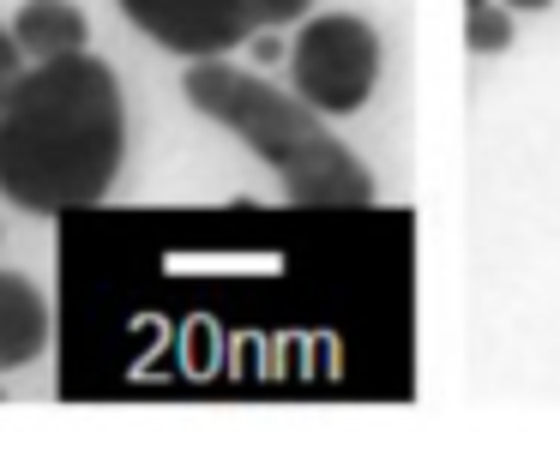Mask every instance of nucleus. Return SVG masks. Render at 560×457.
<instances>
[{"label": "nucleus", "instance_id": "nucleus-1", "mask_svg": "<svg viewBox=\"0 0 560 457\" xmlns=\"http://www.w3.org/2000/svg\"><path fill=\"white\" fill-rule=\"evenodd\" d=\"M127 156V103L109 60H37L0 108V199L31 216L109 199Z\"/></svg>", "mask_w": 560, "mask_h": 457}, {"label": "nucleus", "instance_id": "nucleus-5", "mask_svg": "<svg viewBox=\"0 0 560 457\" xmlns=\"http://www.w3.org/2000/svg\"><path fill=\"white\" fill-rule=\"evenodd\" d=\"M49 349V295L31 277L0 271V373L31 367Z\"/></svg>", "mask_w": 560, "mask_h": 457}, {"label": "nucleus", "instance_id": "nucleus-2", "mask_svg": "<svg viewBox=\"0 0 560 457\" xmlns=\"http://www.w3.org/2000/svg\"><path fill=\"white\" fill-rule=\"evenodd\" d=\"M182 91L199 115L218 120L223 132H235L278 175L290 204H368L374 199L368 163L319 120L314 103H302V96L278 91V84L254 79L242 67H223V60L187 67Z\"/></svg>", "mask_w": 560, "mask_h": 457}, {"label": "nucleus", "instance_id": "nucleus-8", "mask_svg": "<svg viewBox=\"0 0 560 457\" xmlns=\"http://www.w3.org/2000/svg\"><path fill=\"white\" fill-rule=\"evenodd\" d=\"M25 48H19L13 24H0V108H7V96L19 91V79H25Z\"/></svg>", "mask_w": 560, "mask_h": 457}, {"label": "nucleus", "instance_id": "nucleus-3", "mask_svg": "<svg viewBox=\"0 0 560 457\" xmlns=\"http://www.w3.org/2000/svg\"><path fill=\"white\" fill-rule=\"evenodd\" d=\"M295 96L319 115H355L380 84V36L355 12H319L290 43Z\"/></svg>", "mask_w": 560, "mask_h": 457}, {"label": "nucleus", "instance_id": "nucleus-10", "mask_svg": "<svg viewBox=\"0 0 560 457\" xmlns=\"http://www.w3.org/2000/svg\"><path fill=\"white\" fill-rule=\"evenodd\" d=\"M500 7H512V12H548L555 0H500Z\"/></svg>", "mask_w": 560, "mask_h": 457}, {"label": "nucleus", "instance_id": "nucleus-11", "mask_svg": "<svg viewBox=\"0 0 560 457\" xmlns=\"http://www.w3.org/2000/svg\"><path fill=\"white\" fill-rule=\"evenodd\" d=\"M464 7H488V0H464Z\"/></svg>", "mask_w": 560, "mask_h": 457}, {"label": "nucleus", "instance_id": "nucleus-9", "mask_svg": "<svg viewBox=\"0 0 560 457\" xmlns=\"http://www.w3.org/2000/svg\"><path fill=\"white\" fill-rule=\"evenodd\" d=\"M307 12H314V0H259V19H266V31H283V24H302Z\"/></svg>", "mask_w": 560, "mask_h": 457}, {"label": "nucleus", "instance_id": "nucleus-6", "mask_svg": "<svg viewBox=\"0 0 560 457\" xmlns=\"http://www.w3.org/2000/svg\"><path fill=\"white\" fill-rule=\"evenodd\" d=\"M13 36L25 48V60H61V55H85L91 19L73 0H25L13 12Z\"/></svg>", "mask_w": 560, "mask_h": 457}, {"label": "nucleus", "instance_id": "nucleus-4", "mask_svg": "<svg viewBox=\"0 0 560 457\" xmlns=\"http://www.w3.org/2000/svg\"><path fill=\"white\" fill-rule=\"evenodd\" d=\"M121 12L158 48L187 60H218L242 48L254 31H266L259 0H121Z\"/></svg>", "mask_w": 560, "mask_h": 457}, {"label": "nucleus", "instance_id": "nucleus-7", "mask_svg": "<svg viewBox=\"0 0 560 457\" xmlns=\"http://www.w3.org/2000/svg\"><path fill=\"white\" fill-rule=\"evenodd\" d=\"M512 7H470V19H464V43H470V55H500V48H512Z\"/></svg>", "mask_w": 560, "mask_h": 457}]
</instances>
